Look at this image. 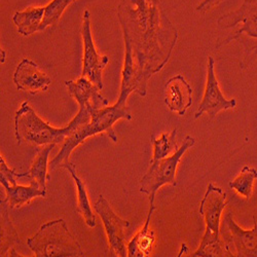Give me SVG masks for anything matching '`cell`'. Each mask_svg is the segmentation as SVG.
Wrapping results in <instances>:
<instances>
[{
  "label": "cell",
  "mask_w": 257,
  "mask_h": 257,
  "mask_svg": "<svg viewBox=\"0 0 257 257\" xmlns=\"http://www.w3.org/2000/svg\"><path fill=\"white\" fill-rule=\"evenodd\" d=\"M123 40L131 46L136 67L148 78L172 56L178 32L159 0H121L116 10Z\"/></svg>",
  "instance_id": "1"
},
{
  "label": "cell",
  "mask_w": 257,
  "mask_h": 257,
  "mask_svg": "<svg viewBox=\"0 0 257 257\" xmlns=\"http://www.w3.org/2000/svg\"><path fill=\"white\" fill-rule=\"evenodd\" d=\"M118 119H132V113L126 103L116 102L113 106H106L101 109L79 107L78 113L72 119L74 121L73 131L64 141L59 154L50 163V169L55 170L66 162L74 149L91 136L105 133L114 143H117L113 125Z\"/></svg>",
  "instance_id": "2"
},
{
  "label": "cell",
  "mask_w": 257,
  "mask_h": 257,
  "mask_svg": "<svg viewBox=\"0 0 257 257\" xmlns=\"http://www.w3.org/2000/svg\"><path fill=\"white\" fill-rule=\"evenodd\" d=\"M74 128L71 120L65 127H54L40 118L28 102H23L15 114V136L17 144L23 142L36 146L58 144L65 141Z\"/></svg>",
  "instance_id": "3"
},
{
  "label": "cell",
  "mask_w": 257,
  "mask_h": 257,
  "mask_svg": "<svg viewBox=\"0 0 257 257\" xmlns=\"http://www.w3.org/2000/svg\"><path fill=\"white\" fill-rule=\"evenodd\" d=\"M27 245L37 257H79L84 252L69 231L64 219L42 224L39 230L27 240Z\"/></svg>",
  "instance_id": "4"
},
{
  "label": "cell",
  "mask_w": 257,
  "mask_h": 257,
  "mask_svg": "<svg viewBox=\"0 0 257 257\" xmlns=\"http://www.w3.org/2000/svg\"><path fill=\"white\" fill-rule=\"evenodd\" d=\"M217 24L222 29H229L237 25H241V28L223 41H218L216 49H220L231 41L240 39L244 34L251 38H257V0H244V4L240 9L221 16L217 21ZM256 59L257 45L248 50L247 55L242 62V67H250Z\"/></svg>",
  "instance_id": "5"
},
{
  "label": "cell",
  "mask_w": 257,
  "mask_h": 257,
  "mask_svg": "<svg viewBox=\"0 0 257 257\" xmlns=\"http://www.w3.org/2000/svg\"><path fill=\"white\" fill-rule=\"evenodd\" d=\"M196 139L191 136H185L183 144L178 151L168 158L151 161V165L146 174L140 182V192L149 196V202H155L156 192L162 186L170 184L176 186V172L178 165L189 148L195 145Z\"/></svg>",
  "instance_id": "6"
},
{
  "label": "cell",
  "mask_w": 257,
  "mask_h": 257,
  "mask_svg": "<svg viewBox=\"0 0 257 257\" xmlns=\"http://www.w3.org/2000/svg\"><path fill=\"white\" fill-rule=\"evenodd\" d=\"M81 36L83 41V60H82V76L89 78L93 83L102 90L103 70L109 63L107 56H100L97 53L94 39L91 31V15L87 10L83 13Z\"/></svg>",
  "instance_id": "7"
},
{
  "label": "cell",
  "mask_w": 257,
  "mask_h": 257,
  "mask_svg": "<svg viewBox=\"0 0 257 257\" xmlns=\"http://www.w3.org/2000/svg\"><path fill=\"white\" fill-rule=\"evenodd\" d=\"M94 208L104 223L107 238H108L110 256H127L124 237L125 229L130 226V222L117 216V214L114 213L109 203L102 195L99 196Z\"/></svg>",
  "instance_id": "8"
},
{
  "label": "cell",
  "mask_w": 257,
  "mask_h": 257,
  "mask_svg": "<svg viewBox=\"0 0 257 257\" xmlns=\"http://www.w3.org/2000/svg\"><path fill=\"white\" fill-rule=\"evenodd\" d=\"M214 67H215V61L212 57H208L206 89L199 109L195 114L196 119L204 113H208L211 118H214L220 111L232 109L237 106V100L226 99L222 94Z\"/></svg>",
  "instance_id": "9"
},
{
  "label": "cell",
  "mask_w": 257,
  "mask_h": 257,
  "mask_svg": "<svg viewBox=\"0 0 257 257\" xmlns=\"http://www.w3.org/2000/svg\"><path fill=\"white\" fill-rule=\"evenodd\" d=\"M13 80L18 90L32 95L48 91L52 83V79L40 70L35 62L29 59H23L19 63Z\"/></svg>",
  "instance_id": "10"
},
{
  "label": "cell",
  "mask_w": 257,
  "mask_h": 257,
  "mask_svg": "<svg viewBox=\"0 0 257 257\" xmlns=\"http://www.w3.org/2000/svg\"><path fill=\"white\" fill-rule=\"evenodd\" d=\"M124 63L121 71V84H120V94L117 102L126 103V100L133 92L139 94L142 97L146 96L147 93V83L148 78L136 67L132 49L128 42L124 41Z\"/></svg>",
  "instance_id": "11"
},
{
  "label": "cell",
  "mask_w": 257,
  "mask_h": 257,
  "mask_svg": "<svg viewBox=\"0 0 257 257\" xmlns=\"http://www.w3.org/2000/svg\"><path fill=\"white\" fill-rule=\"evenodd\" d=\"M227 205V195L222 188L210 182L200 205V214L204 218L206 227L220 234L221 214Z\"/></svg>",
  "instance_id": "12"
},
{
  "label": "cell",
  "mask_w": 257,
  "mask_h": 257,
  "mask_svg": "<svg viewBox=\"0 0 257 257\" xmlns=\"http://www.w3.org/2000/svg\"><path fill=\"white\" fill-rule=\"evenodd\" d=\"M224 225L227 227L228 238L233 244L239 257H257V221L253 216L254 227L251 230L243 229L235 223L232 217V213L228 212L224 219Z\"/></svg>",
  "instance_id": "13"
},
{
  "label": "cell",
  "mask_w": 257,
  "mask_h": 257,
  "mask_svg": "<svg viewBox=\"0 0 257 257\" xmlns=\"http://www.w3.org/2000/svg\"><path fill=\"white\" fill-rule=\"evenodd\" d=\"M165 102L168 108L183 116L192 104V89L182 74L170 78L166 84Z\"/></svg>",
  "instance_id": "14"
},
{
  "label": "cell",
  "mask_w": 257,
  "mask_h": 257,
  "mask_svg": "<svg viewBox=\"0 0 257 257\" xmlns=\"http://www.w3.org/2000/svg\"><path fill=\"white\" fill-rule=\"evenodd\" d=\"M68 93L79 104V107H92L94 109H101L108 106L109 102L100 93V89L89 78L81 76L77 80L64 81Z\"/></svg>",
  "instance_id": "15"
},
{
  "label": "cell",
  "mask_w": 257,
  "mask_h": 257,
  "mask_svg": "<svg viewBox=\"0 0 257 257\" xmlns=\"http://www.w3.org/2000/svg\"><path fill=\"white\" fill-rule=\"evenodd\" d=\"M149 211L144 226L127 244V256L130 257H146L152 254L153 247L156 242L155 230L149 227L153 213L156 210L155 202H149Z\"/></svg>",
  "instance_id": "16"
},
{
  "label": "cell",
  "mask_w": 257,
  "mask_h": 257,
  "mask_svg": "<svg viewBox=\"0 0 257 257\" xmlns=\"http://www.w3.org/2000/svg\"><path fill=\"white\" fill-rule=\"evenodd\" d=\"M7 201L11 209H18L22 206L29 204L33 199L40 197L45 198L47 196V190L41 189L38 182L35 180L30 181L29 186L23 185H11L4 184Z\"/></svg>",
  "instance_id": "17"
},
{
  "label": "cell",
  "mask_w": 257,
  "mask_h": 257,
  "mask_svg": "<svg viewBox=\"0 0 257 257\" xmlns=\"http://www.w3.org/2000/svg\"><path fill=\"white\" fill-rule=\"evenodd\" d=\"M224 240L221 238L220 234L215 233L212 231L210 228L206 227V231L203 235L202 242L200 244L199 249L192 253L191 257H230L235 256L233 253L229 250V244L227 243L228 235H226Z\"/></svg>",
  "instance_id": "18"
},
{
  "label": "cell",
  "mask_w": 257,
  "mask_h": 257,
  "mask_svg": "<svg viewBox=\"0 0 257 257\" xmlns=\"http://www.w3.org/2000/svg\"><path fill=\"white\" fill-rule=\"evenodd\" d=\"M2 251L0 256H8L9 252H11L10 256H22L16 252V247L20 245L19 234L14 226L10 215H9V203L7 199H2Z\"/></svg>",
  "instance_id": "19"
},
{
  "label": "cell",
  "mask_w": 257,
  "mask_h": 257,
  "mask_svg": "<svg viewBox=\"0 0 257 257\" xmlns=\"http://www.w3.org/2000/svg\"><path fill=\"white\" fill-rule=\"evenodd\" d=\"M56 144H48L45 146H36L35 149L37 156L28 171V177L30 180H35L38 182L41 189H47V181L51 179L48 173L49 167V155L55 148Z\"/></svg>",
  "instance_id": "20"
},
{
  "label": "cell",
  "mask_w": 257,
  "mask_h": 257,
  "mask_svg": "<svg viewBox=\"0 0 257 257\" xmlns=\"http://www.w3.org/2000/svg\"><path fill=\"white\" fill-rule=\"evenodd\" d=\"M60 167L65 168L68 170V172L71 174L75 184L76 188L78 191V203H77V212H79L83 219L85 220V223H87L90 227H95L96 226V217L93 214L91 204L88 198V192L87 189H85V184L84 182L76 175V167L73 163H67L64 162L60 165Z\"/></svg>",
  "instance_id": "21"
},
{
  "label": "cell",
  "mask_w": 257,
  "mask_h": 257,
  "mask_svg": "<svg viewBox=\"0 0 257 257\" xmlns=\"http://www.w3.org/2000/svg\"><path fill=\"white\" fill-rule=\"evenodd\" d=\"M44 16L45 8H32L24 12H17L13 17V22L17 26L20 34L29 36L39 31Z\"/></svg>",
  "instance_id": "22"
},
{
  "label": "cell",
  "mask_w": 257,
  "mask_h": 257,
  "mask_svg": "<svg viewBox=\"0 0 257 257\" xmlns=\"http://www.w3.org/2000/svg\"><path fill=\"white\" fill-rule=\"evenodd\" d=\"M177 128L171 132V134L167 135L163 133L160 138H156L155 134L151 135V141L154 146V157L155 160H160L164 158H168L176 153L179 147L176 141Z\"/></svg>",
  "instance_id": "23"
},
{
  "label": "cell",
  "mask_w": 257,
  "mask_h": 257,
  "mask_svg": "<svg viewBox=\"0 0 257 257\" xmlns=\"http://www.w3.org/2000/svg\"><path fill=\"white\" fill-rule=\"evenodd\" d=\"M257 179V170L245 166L237 178L229 182V187L234 189L239 195L243 196L246 200H250L253 195L254 182Z\"/></svg>",
  "instance_id": "24"
},
{
  "label": "cell",
  "mask_w": 257,
  "mask_h": 257,
  "mask_svg": "<svg viewBox=\"0 0 257 257\" xmlns=\"http://www.w3.org/2000/svg\"><path fill=\"white\" fill-rule=\"evenodd\" d=\"M72 2L73 0H52V3L45 8V16L39 27V31H44L49 26L56 24L64 11Z\"/></svg>",
  "instance_id": "25"
},
{
  "label": "cell",
  "mask_w": 257,
  "mask_h": 257,
  "mask_svg": "<svg viewBox=\"0 0 257 257\" xmlns=\"http://www.w3.org/2000/svg\"><path fill=\"white\" fill-rule=\"evenodd\" d=\"M23 177H28V172L27 173H16L15 169H10L8 167L3 156L0 157V183H2V185H4V184L16 185L17 179L23 178Z\"/></svg>",
  "instance_id": "26"
},
{
  "label": "cell",
  "mask_w": 257,
  "mask_h": 257,
  "mask_svg": "<svg viewBox=\"0 0 257 257\" xmlns=\"http://www.w3.org/2000/svg\"><path fill=\"white\" fill-rule=\"evenodd\" d=\"M223 0H203V2L197 7V11L201 13H207L213 10L215 7L219 6Z\"/></svg>",
  "instance_id": "27"
}]
</instances>
